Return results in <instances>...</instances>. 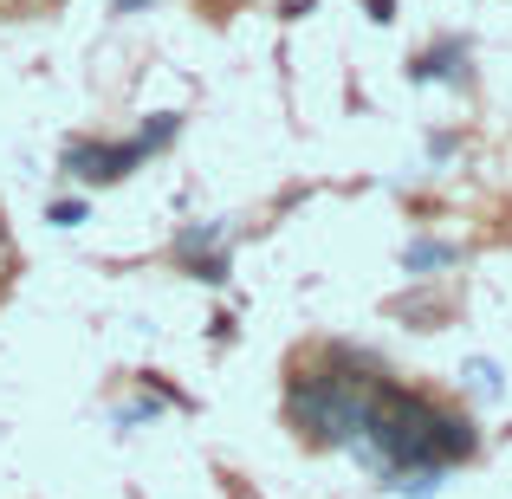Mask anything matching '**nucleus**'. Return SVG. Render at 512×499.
Here are the masks:
<instances>
[{"mask_svg": "<svg viewBox=\"0 0 512 499\" xmlns=\"http://www.w3.org/2000/svg\"><path fill=\"white\" fill-rule=\"evenodd\" d=\"M474 448H480V435L467 415L441 409V402L415 396V389H396V383L376 389L370 415H363L357 441H350V454H363V467H376L389 487L415 474H448Z\"/></svg>", "mask_w": 512, "mask_h": 499, "instance_id": "nucleus-1", "label": "nucleus"}, {"mask_svg": "<svg viewBox=\"0 0 512 499\" xmlns=\"http://www.w3.org/2000/svg\"><path fill=\"white\" fill-rule=\"evenodd\" d=\"M383 383H389V376L376 370L370 357H357V350H331L318 370H305L299 383H292L286 415H292V428H299L305 441H318V448H350Z\"/></svg>", "mask_w": 512, "mask_h": 499, "instance_id": "nucleus-2", "label": "nucleus"}, {"mask_svg": "<svg viewBox=\"0 0 512 499\" xmlns=\"http://www.w3.org/2000/svg\"><path fill=\"white\" fill-rule=\"evenodd\" d=\"M175 130H182V117H156V124L137 130L130 143H72V150H65V175H78V182H91V188H111V182H124L143 156L169 150Z\"/></svg>", "mask_w": 512, "mask_h": 499, "instance_id": "nucleus-3", "label": "nucleus"}, {"mask_svg": "<svg viewBox=\"0 0 512 499\" xmlns=\"http://www.w3.org/2000/svg\"><path fill=\"white\" fill-rule=\"evenodd\" d=\"M409 72L422 78V85H435V78H467V39H441V46H428Z\"/></svg>", "mask_w": 512, "mask_h": 499, "instance_id": "nucleus-4", "label": "nucleus"}, {"mask_svg": "<svg viewBox=\"0 0 512 499\" xmlns=\"http://www.w3.org/2000/svg\"><path fill=\"white\" fill-rule=\"evenodd\" d=\"M435 266H454V247H448V240H409L402 273H435Z\"/></svg>", "mask_w": 512, "mask_h": 499, "instance_id": "nucleus-5", "label": "nucleus"}, {"mask_svg": "<svg viewBox=\"0 0 512 499\" xmlns=\"http://www.w3.org/2000/svg\"><path fill=\"white\" fill-rule=\"evenodd\" d=\"M46 221H52V227H78V221H85V201H52Z\"/></svg>", "mask_w": 512, "mask_h": 499, "instance_id": "nucleus-6", "label": "nucleus"}, {"mask_svg": "<svg viewBox=\"0 0 512 499\" xmlns=\"http://www.w3.org/2000/svg\"><path fill=\"white\" fill-rule=\"evenodd\" d=\"M467 376H474V389H487V396H500V370H493V363H474Z\"/></svg>", "mask_w": 512, "mask_h": 499, "instance_id": "nucleus-7", "label": "nucleus"}, {"mask_svg": "<svg viewBox=\"0 0 512 499\" xmlns=\"http://www.w3.org/2000/svg\"><path fill=\"white\" fill-rule=\"evenodd\" d=\"M13 266V240H7V221H0V273Z\"/></svg>", "mask_w": 512, "mask_h": 499, "instance_id": "nucleus-8", "label": "nucleus"}, {"mask_svg": "<svg viewBox=\"0 0 512 499\" xmlns=\"http://www.w3.org/2000/svg\"><path fill=\"white\" fill-rule=\"evenodd\" d=\"M143 7V0H117V13H137Z\"/></svg>", "mask_w": 512, "mask_h": 499, "instance_id": "nucleus-9", "label": "nucleus"}]
</instances>
